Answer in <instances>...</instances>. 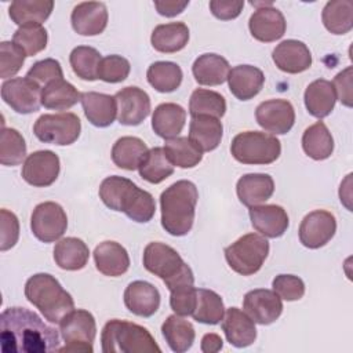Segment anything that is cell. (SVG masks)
Instances as JSON below:
<instances>
[{
  "label": "cell",
  "instance_id": "obj_1",
  "mask_svg": "<svg viewBox=\"0 0 353 353\" xmlns=\"http://www.w3.org/2000/svg\"><path fill=\"white\" fill-rule=\"evenodd\" d=\"M0 343L6 353H44L61 349L58 331L47 325L34 312L19 306L3 310Z\"/></svg>",
  "mask_w": 353,
  "mask_h": 353
},
{
  "label": "cell",
  "instance_id": "obj_2",
  "mask_svg": "<svg viewBox=\"0 0 353 353\" xmlns=\"http://www.w3.org/2000/svg\"><path fill=\"white\" fill-rule=\"evenodd\" d=\"M99 199L108 208L124 212L138 223L149 222L156 212L153 196L128 178L119 175L108 176L101 182Z\"/></svg>",
  "mask_w": 353,
  "mask_h": 353
},
{
  "label": "cell",
  "instance_id": "obj_3",
  "mask_svg": "<svg viewBox=\"0 0 353 353\" xmlns=\"http://www.w3.org/2000/svg\"><path fill=\"white\" fill-rule=\"evenodd\" d=\"M199 192L193 182L181 179L170 185L160 196L161 226L171 236H185L190 232Z\"/></svg>",
  "mask_w": 353,
  "mask_h": 353
},
{
  "label": "cell",
  "instance_id": "obj_4",
  "mask_svg": "<svg viewBox=\"0 0 353 353\" xmlns=\"http://www.w3.org/2000/svg\"><path fill=\"white\" fill-rule=\"evenodd\" d=\"M25 296L50 323H59L74 309L72 295L48 273H37L29 277L25 284Z\"/></svg>",
  "mask_w": 353,
  "mask_h": 353
},
{
  "label": "cell",
  "instance_id": "obj_5",
  "mask_svg": "<svg viewBox=\"0 0 353 353\" xmlns=\"http://www.w3.org/2000/svg\"><path fill=\"white\" fill-rule=\"evenodd\" d=\"M142 262L143 268L160 277L170 291L194 284V276L190 266L171 245L160 241L149 243L143 250Z\"/></svg>",
  "mask_w": 353,
  "mask_h": 353
},
{
  "label": "cell",
  "instance_id": "obj_6",
  "mask_svg": "<svg viewBox=\"0 0 353 353\" xmlns=\"http://www.w3.org/2000/svg\"><path fill=\"white\" fill-rule=\"evenodd\" d=\"M103 353H152L161 352L148 328L127 321L109 320L101 332Z\"/></svg>",
  "mask_w": 353,
  "mask_h": 353
},
{
  "label": "cell",
  "instance_id": "obj_7",
  "mask_svg": "<svg viewBox=\"0 0 353 353\" xmlns=\"http://www.w3.org/2000/svg\"><path fill=\"white\" fill-rule=\"evenodd\" d=\"M230 153L241 164H272L281 154V143L272 134L244 131L232 139Z\"/></svg>",
  "mask_w": 353,
  "mask_h": 353
},
{
  "label": "cell",
  "instance_id": "obj_8",
  "mask_svg": "<svg viewBox=\"0 0 353 353\" xmlns=\"http://www.w3.org/2000/svg\"><path fill=\"white\" fill-rule=\"evenodd\" d=\"M229 268L241 274L256 273L269 254V241L258 233H247L228 245L223 251Z\"/></svg>",
  "mask_w": 353,
  "mask_h": 353
},
{
  "label": "cell",
  "instance_id": "obj_9",
  "mask_svg": "<svg viewBox=\"0 0 353 353\" xmlns=\"http://www.w3.org/2000/svg\"><path fill=\"white\" fill-rule=\"evenodd\" d=\"M59 332L65 346L59 352L92 353L97 335L94 316L84 309H73L59 321Z\"/></svg>",
  "mask_w": 353,
  "mask_h": 353
},
{
  "label": "cell",
  "instance_id": "obj_10",
  "mask_svg": "<svg viewBox=\"0 0 353 353\" xmlns=\"http://www.w3.org/2000/svg\"><path fill=\"white\" fill-rule=\"evenodd\" d=\"M81 132V121L72 112L41 114L34 125L33 134L44 143L66 146L77 141Z\"/></svg>",
  "mask_w": 353,
  "mask_h": 353
},
{
  "label": "cell",
  "instance_id": "obj_11",
  "mask_svg": "<svg viewBox=\"0 0 353 353\" xmlns=\"http://www.w3.org/2000/svg\"><path fill=\"white\" fill-rule=\"evenodd\" d=\"M68 228L65 210L54 201H44L34 207L30 216V229L33 236L43 243L59 240Z\"/></svg>",
  "mask_w": 353,
  "mask_h": 353
},
{
  "label": "cell",
  "instance_id": "obj_12",
  "mask_svg": "<svg viewBox=\"0 0 353 353\" xmlns=\"http://www.w3.org/2000/svg\"><path fill=\"white\" fill-rule=\"evenodd\" d=\"M1 98L17 113H34L41 105V87L28 77H14L1 84Z\"/></svg>",
  "mask_w": 353,
  "mask_h": 353
},
{
  "label": "cell",
  "instance_id": "obj_13",
  "mask_svg": "<svg viewBox=\"0 0 353 353\" xmlns=\"http://www.w3.org/2000/svg\"><path fill=\"white\" fill-rule=\"evenodd\" d=\"M59 170L61 163L57 153L37 150L25 159L21 175L26 183L34 188H47L57 181Z\"/></svg>",
  "mask_w": 353,
  "mask_h": 353
},
{
  "label": "cell",
  "instance_id": "obj_14",
  "mask_svg": "<svg viewBox=\"0 0 353 353\" xmlns=\"http://www.w3.org/2000/svg\"><path fill=\"white\" fill-rule=\"evenodd\" d=\"M336 232L335 216L325 210H314L305 215L299 225L298 236L301 243L310 250L325 245Z\"/></svg>",
  "mask_w": 353,
  "mask_h": 353
},
{
  "label": "cell",
  "instance_id": "obj_15",
  "mask_svg": "<svg viewBox=\"0 0 353 353\" xmlns=\"http://www.w3.org/2000/svg\"><path fill=\"white\" fill-rule=\"evenodd\" d=\"M256 123L268 132L287 134L295 123V110L287 99L276 98L261 102L255 109Z\"/></svg>",
  "mask_w": 353,
  "mask_h": 353
},
{
  "label": "cell",
  "instance_id": "obj_16",
  "mask_svg": "<svg viewBox=\"0 0 353 353\" xmlns=\"http://www.w3.org/2000/svg\"><path fill=\"white\" fill-rule=\"evenodd\" d=\"M243 309L254 320V323L269 325L274 323L283 313V302L273 290L256 288L244 295Z\"/></svg>",
  "mask_w": 353,
  "mask_h": 353
},
{
  "label": "cell",
  "instance_id": "obj_17",
  "mask_svg": "<svg viewBox=\"0 0 353 353\" xmlns=\"http://www.w3.org/2000/svg\"><path fill=\"white\" fill-rule=\"evenodd\" d=\"M117 120L123 125H138L150 113V98L139 87H124L114 94Z\"/></svg>",
  "mask_w": 353,
  "mask_h": 353
},
{
  "label": "cell",
  "instance_id": "obj_18",
  "mask_svg": "<svg viewBox=\"0 0 353 353\" xmlns=\"http://www.w3.org/2000/svg\"><path fill=\"white\" fill-rule=\"evenodd\" d=\"M248 28L251 36L262 43H272L281 39L287 29V22L280 10L273 6L256 8L250 17Z\"/></svg>",
  "mask_w": 353,
  "mask_h": 353
},
{
  "label": "cell",
  "instance_id": "obj_19",
  "mask_svg": "<svg viewBox=\"0 0 353 353\" xmlns=\"http://www.w3.org/2000/svg\"><path fill=\"white\" fill-rule=\"evenodd\" d=\"M108 8L99 1L79 3L70 15L72 28L81 36L101 34L108 25Z\"/></svg>",
  "mask_w": 353,
  "mask_h": 353
},
{
  "label": "cell",
  "instance_id": "obj_20",
  "mask_svg": "<svg viewBox=\"0 0 353 353\" xmlns=\"http://www.w3.org/2000/svg\"><path fill=\"white\" fill-rule=\"evenodd\" d=\"M274 65L285 73L296 74L312 66V54L307 46L299 40L288 39L276 46L272 52Z\"/></svg>",
  "mask_w": 353,
  "mask_h": 353
},
{
  "label": "cell",
  "instance_id": "obj_21",
  "mask_svg": "<svg viewBox=\"0 0 353 353\" xmlns=\"http://www.w3.org/2000/svg\"><path fill=\"white\" fill-rule=\"evenodd\" d=\"M250 219L252 228L263 237L276 239L285 233L290 225L287 211L277 204H263L250 207Z\"/></svg>",
  "mask_w": 353,
  "mask_h": 353
},
{
  "label": "cell",
  "instance_id": "obj_22",
  "mask_svg": "<svg viewBox=\"0 0 353 353\" xmlns=\"http://www.w3.org/2000/svg\"><path fill=\"white\" fill-rule=\"evenodd\" d=\"M124 305L135 316L150 317L160 307V292L148 281H132L124 291Z\"/></svg>",
  "mask_w": 353,
  "mask_h": 353
},
{
  "label": "cell",
  "instance_id": "obj_23",
  "mask_svg": "<svg viewBox=\"0 0 353 353\" xmlns=\"http://www.w3.org/2000/svg\"><path fill=\"white\" fill-rule=\"evenodd\" d=\"M222 331L230 345L234 347H247L256 339L254 320L239 307H229L222 319Z\"/></svg>",
  "mask_w": 353,
  "mask_h": 353
},
{
  "label": "cell",
  "instance_id": "obj_24",
  "mask_svg": "<svg viewBox=\"0 0 353 353\" xmlns=\"http://www.w3.org/2000/svg\"><path fill=\"white\" fill-rule=\"evenodd\" d=\"M80 102L87 120L95 127H109L117 116V103L114 95L85 91L81 92Z\"/></svg>",
  "mask_w": 353,
  "mask_h": 353
},
{
  "label": "cell",
  "instance_id": "obj_25",
  "mask_svg": "<svg viewBox=\"0 0 353 353\" xmlns=\"http://www.w3.org/2000/svg\"><path fill=\"white\" fill-rule=\"evenodd\" d=\"M94 261L97 270L109 277H119L130 268L127 250L117 241L112 240L102 241L95 247Z\"/></svg>",
  "mask_w": 353,
  "mask_h": 353
},
{
  "label": "cell",
  "instance_id": "obj_26",
  "mask_svg": "<svg viewBox=\"0 0 353 353\" xmlns=\"http://www.w3.org/2000/svg\"><path fill=\"white\" fill-rule=\"evenodd\" d=\"M263 83V72L252 65H237L228 74L229 90L240 101H250L256 97Z\"/></svg>",
  "mask_w": 353,
  "mask_h": 353
},
{
  "label": "cell",
  "instance_id": "obj_27",
  "mask_svg": "<svg viewBox=\"0 0 353 353\" xmlns=\"http://www.w3.org/2000/svg\"><path fill=\"white\" fill-rule=\"evenodd\" d=\"M274 192V181L269 174H245L236 185L239 200L247 205L254 207L265 203Z\"/></svg>",
  "mask_w": 353,
  "mask_h": 353
},
{
  "label": "cell",
  "instance_id": "obj_28",
  "mask_svg": "<svg viewBox=\"0 0 353 353\" xmlns=\"http://www.w3.org/2000/svg\"><path fill=\"white\" fill-rule=\"evenodd\" d=\"M186 121V110L172 102L160 103L152 114V128L163 139L176 138Z\"/></svg>",
  "mask_w": 353,
  "mask_h": 353
},
{
  "label": "cell",
  "instance_id": "obj_29",
  "mask_svg": "<svg viewBox=\"0 0 353 353\" xmlns=\"http://www.w3.org/2000/svg\"><path fill=\"white\" fill-rule=\"evenodd\" d=\"M305 106L313 117L324 119L335 108L336 95L332 83L325 79H317L312 81L303 94Z\"/></svg>",
  "mask_w": 353,
  "mask_h": 353
},
{
  "label": "cell",
  "instance_id": "obj_30",
  "mask_svg": "<svg viewBox=\"0 0 353 353\" xmlns=\"http://www.w3.org/2000/svg\"><path fill=\"white\" fill-rule=\"evenodd\" d=\"M192 72L200 85H219L228 80L229 62L218 54H203L193 62Z\"/></svg>",
  "mask_w": 353,
  "mask_h": 353
},
{
  "label": "cell",
  "instance_id": "obj_31",
  "mask_svg": "<svg viewBox=\"0 0 353 353\" xmlns=\"http://www.w3.org/2000/svg\"><path fill=\"white\" fill-rule=\"evenodd\" d=\"M189 41V28L183 22H170L157 25L150 36L153 48L159 52L172 54L186 47Z\"/></svg>",
  "mask_w": 353,
  "mask_h": 353
},
{
  "label": "cell",
  "instance_id": "obj_32",
  "mask_svg": "<svg viewBox=\"0 0 353 353\" xmlns=\"http://www.w3.org/2000/svg\"><path fill=\"white\" fill-rule=\"evenodd\" d=\"M223 125L216 117L194 116L189 124V138L203 150L211 152L221 143Z\"/></svg>",
  "mask_w": 353,
  "mask_h": 353
},
{
  "label": "cell",
  "instance_id": "obj_33",
  "mask_svg": "<svg viewBox=\"0 0 353 353\" xmlns=\"http://www.w3.org/2000/svg\"><path fill=\"white\" fill-rule=\"evenodd\" d=\"M90 258L87 244L77 237H65L54 247V261L63 270H80Z\"/></svg>",
  "mask_w": 353,
  "mask_h": 353
},
{
  "label": "cell",
  "instance_id": "obj_34",
  "mask_svg": "<svg viewBox=\"0 0 353 353\" xmlns=\"http://www.w3.org/2000/svg\"><path fill=\"white\" fill-rule=\"evenodd\" d=\"M161 332L170 349L176 353L189 350L196 338L193 324L179 314L168 316L161 325Z\"/></svg>",
  "mask_w": 353,
  "mask_h": 353
},
{
  "label": "cell",
  "instance_id": "obj_35",
  "mask_svg": "<svg viewBox=\"0 0 353 353\" xmlns=\"http://www.w3.org/2000/svg\"><path fill=\"white\" fill-rule=\"evenodd\" d=\"M302 149L313 160H325L334 152V138L324 121L309 125L302 135Z\"/></svg>",
  "mask_w": 353,
  "mask_h": 353
},
{
  "label": "cell",
  "instance_id": "obj_36",
  "mask_svg": "<svg viewBox=\"0 0 353 353\" xmlns=\"http://www.w3.org/2000/svg\"><path fill=\"white\" fill-rule=\"evenodd\" d=\"M81 98L77 88L65 79L50 81L41 88V105L51 110H66Z\"/></svg>",
  "mask_w": 353,
  "mask_h": 353
},
{
  "label": "cell",
  "instance_id": "obj_37",
  "mask_svg": "<svg viewBox=\"0 0 353 353\" xmlns=\"http://www.w3.org/2000/svg\"><path fill=\"white\" fill-rule=\"evenodd\" d=\"M54 10L52 0H15L8 8V15L19 26L29 23L41 25Z\"/></svg>",
  "mask_w": 353,
  "mask_h": 353
},
{
  "label": "cell",
  "instance_id": "obj_38",
  "mask_svg": "<svg viewBox=\"0 0 353 353\" xmlns=\"http://www.w3.org/2000/svg\"><path fill=\"white\" fill-rule=\"evenodd\" d=\"M146 143L137 137H121L112 148L113 163L123 170L134 171L138 168L141 160L148 152Z\"/></svg>",
  "mask_w": 353,
  "mask_h": 353
},
{
  "label": "cell",
  "instance_id": "obj_39",
  "mask_svg": "<svg viewBox=\"0 0 353 353\" xmlns=\"http://www.w3.org/2000/svg\"><path fill=\"white\" fill-rule=\"evenodd\" d=\"M321 19L332 34H346L353 28V3L350 0L328 1L321 12Z\"/></svg>",
  "mask_w": 353,
  "mask_h": 353
},
{
  "label": "cell",
  "instance_id": "obj_40",
  "mask_svg": "<svg viewBox=\"0 0 353 353\" xmlns=\"http://www.w3.org/2000/svg\"><path fill=\"white\" fill-rule=\"evenodd\" d=\"M163 149L171 164L179 168H193L203 159V150L188 137L167 139Z\"/></svg>",
  "mask_w": 353,
  "mask_h": 353
},
{
  "label": "cell",
  "instance_id": "obj_41",
  "mask_svg": "<svg viewBox=\"0 0 353 353\" xmlns=\"http://www.w3.org/2000/svg\"><path fill=\"white\" fill-rule=\"evenodd\" d=\"M182 69L178 63L170 61L153 62L146 72L148 83L159 92H172L182 83Z\"/></svg>",
  "mask_w": 353,
  "mask_h": 353
},
{
  "label": "cell",
  "instance_id": "obj_42",
  "mask_svg": "<svg viewBox=\"0 0 353 353\" xmlns=\"http://www.w3.org/2000/svg\"><path fill=\"white\" fill-rule=\"evenodd\" d=\"M139 175L149 183H160L174 172V165L168 160L163 148H152L146 152L138 165Z\"/></svg>",
  "mask_w": 353,
  "mask_h": 353
},
{
  "label": "cell",
  "instance_id": "obj_43",
  "mask_svg": "<svg viewBox=\"0 0 353 353\" xmlns=\"http://www.w3.org/2000/svg\"><path fill=\"white\" fill-rule=\"evenodd\" d=\"M223 316L225 306L221 295L212 290L197 288V301L192 317L197 323L215 325L223 319Z\"/></svg>",
  "mask_w": 353,
  "mask_h": 353
},
{
  "label": "cell",
  "instance_id": "obj_44",
  "mask_svg": "<svg viewBox=\"0 0 353 353\" xmlns=\"http://www.w3.org/2000/svg\"><path fill=\"white\" fill-rule=\"evenodd\" d=\"M226 112L225 98L212 90L196 88L189 99V113L194 116H211L221 119Z\"/></svg>",
  "mask_w": 353,
  "mask_h": 353
},
{
  "label": "cell",
  "instance_id": "obj_45",
  "mask_svg": "<svg viewBox=\"0 0 353 353\" xmlns=\"http://www.w3.org/2000/svg\"><path fill=\"white\" fill-rule=\"evenodd\" d=\"M101 61L102 57L99 51L90 46H77L69 55V62L74 74L87 81H94L98 79Z\"/></svg>",
  "mask_w": 353,
  "mask_h": 353
},
{
  "label": "cell",
  "instance_id": "obj_46",
  "mask_svg": "<svg viewBox=\"0 0 353 353\" xmlns=\"http://www.w3.org/2000/svg\"><path fill=\"white\" fill-rule=\"evenodd\" d=\"M26 157V143L22 134L15 128L1 127L0 163L3 165H18Z\"/></svg>",
  "mask_w": 353,
  "mask_h": 353
},
{
  "label": "cell",
  "instance_id": "obj_47",
  "mask_svg": "<svg viewBox=\"0 0 353 353\" xmlns=\"http://www.w3.org/2000/svg\"><path fill=\"white\" fill-rule=\"evenodd\" d=\"M12 41L25 51L26 57H33L47 47L48 34L46 28H43L41 25L29 23L19 26L15 30Z\"/></svg>",
  "mask_w": 353,
  "mask_h": 353
},
{
  "label": "cell",
  "instance_id": "obj_48",
  "mask_svg": "<svg viewBox=\"0 0 353 353\" xmlns=\"http://www.w3.org/2000/svg\"><path fill=\"white\" fill-rule=\"evenodd\" d=\"M26 54L25 51L17 46L14 41H1L0 43V76L1 79H8L15 76L23 62Z\"/></svg>",
  "mask_w": 353,
  "mask_h": 353
},
{
  "label": "cell",
  "instance_id": "obj_49",
  "mask_svg": "<svg viewBox=\"0 0 353 353\" xmlns=\"http://www.w3.org/2000/svg\"><path fill=\"white\" fill-rule=\"evenodd\" d=\"M131 70L128 59L121 55H108L102 58L98 69V79L105 83L124 81Z\"/></svg>",
  "mask_w": 353,
  "mask_h": 353
},
{
  "label": "cell",
  "instance_id": "obj_50",
  "mask_svg": "<svg viewBox=\"0 0 353 353\" xmlns=\"http://www.w3.org/2000/svg\"><path fill=\"white\" fill-rule=\"evenodd\" d=\"M273 291L284 301H299L305 295V283L294 274H279L272 281Z\"/></svg>",
  "mask_w": 353,
  "mask_h": 353
},
{
  "label": "cell",
  "instance_id": "obj_51",
  "mask_svg": "<svg viewBox=\"0 0 353 353\" xmlns=\"http://www.w3.org/2000/svg\"><path fill=\"white\" fill-rule=\"evenodd\" d=\"M26 77L36 81L39 85H46L57 79H63V72L61 63L57 59L46 58L34 62L28 70Z\"/></svg>",
  "mask_w": 353,
  "mask_h": 353
},
{
  "label": "cell",
  "instance_id": "obj_52",
  "mask_svg": "<svg viewBox=\"0 0 353 353\" xmlns=\"http://www.w3.org/2000/svg\"><path fill=\"white\" fill-rule=\"evenodd\" d=\"M170 306L175 314L179 316H192L196 301H197V288L193 285H183L170 291Z\"/></svg>",
  "mask_w": 353,
  "mask_h": 353
},
{
  "label": "cell",
  "instance_id": "obj_53",
  "mask_svg": "<svg viewBox=\"0 0 353 353\" xmlns=\"http://www.w3.org/2000/svg\"><path fill=\"white\" fill-rule=\"evenodd\" d=\"M1 222H0V250L7 251L12 248L19 237V222L14 212L3 208L0 211Z\"/></svg>",
  "mask_w": 353,
  "mask_h": 353
},
{
  "label": "cell",
  "instance_id": "obj_54",
  "mask_svg": "<svg viewBox=\"0 0 353 353\" xmlns=\"http://www.w3.org/2000/svg\"><path fill=\"white\" fill-rule=\"evenodd\" d=\"M352 66H347L342 72H339L332 81V87L336 95V99L342 102V105L352 108Z\"/></svg>",
  "mask_w": 353,
  "mask_h": 353
},
{
  "label": "cell",
  "instance_id": "obj_55",
  "mask_svg": "<svg viewBox=\"0 0 353 353\" xmlns=\"http://www.w3.org/2000/svg\"><path fill=\"white\" fill-rule=\"evenodd\" d=\"M244 1L237 0H211L210 10L212 15L222 21H230L240 15Z\"/></svg>",
  "mask_w": 353,
  "mask_h": 353
},
{
  "label": "cell",
  "instance_id": "obj_56",
  "mask_svg": "<svg viewBox=\"0 0 353 353\" xmlns=\"http://www.w3.org/2000/svg\"><path fill=\"white\" fill-rule=\"evenodd\" d=\"M189 6V1H176V0H156L154 7L157 12L163 17H175L181 14L186 7Z\"/></svg>",
  "mask_w": 353,
  "mask_h": 353
},
{
  "label": "cell",
  "instance_id": "obj_57",
  "mask_svg": "<svg viewBox=\"0 0 353 353\" xmlns=\"http://www.w3.org/2000/svg\"><path fill=\"white\" fill-rule=\"evenodd\" d=\"M223 346V341L218 334H205L201 339V350L204 353H214L221 350Z\"/></svg>",
  "mask_w": 353,
  "mask_h": 353
}]
</instances>
